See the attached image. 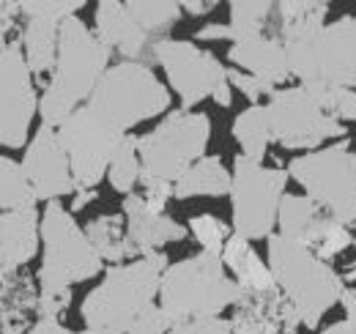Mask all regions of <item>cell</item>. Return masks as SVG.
I'll return each mask as SVG.
<instances>
[{"label": "cell", "mask_w": 356, "mask_h": 334, "mask_svg": "<svg viewBox=\"0 0 356 334\" xmlns=\"http://www.w3.org/2000/svg\"><path fill=\"white\" fill-rule=\"evenodd\" d=\"M113 52L96 39L80 17L58 25V55L44 93L39 96L42 126L58 129L90 99L93 88L110 69Z\"/></svg>", "instance_id": "cell-1"}, {"label": "cell", "mask_w": 356, "mask_h": 334, "mask_svg": "<svg viewBox=\"0 0 356 334\" xmlns=\"http://www.w3.org/2000/svg\"><path fill=\"white\" fill-rule=\"evenodd\" d=\"M170 266L165 252H151L127 263L110 266L104 280L86 296L80 312L86 329L127 334L129 324L159 296V280Z\"/></svg>", "instance_id": "cell-2"}, {"label": "cell", "mask_w": 356, "mask_h": 334, "mask_svg": "<svg viewBox=\"0 0 356 334\" xmlns=\"http://www.w3.org/2000/svg\"><path fill=\"white\" fill-rule=\"evenodd\" d=\"M266 241V266L274 285L296 310L299 324L315 332L323 315L340 301L346 280L332 269V263H323L296 241H288L277 233H271Z\"/></svg>", "instance_id": "cell-3"}, {"label": "cell", "mask_w": 356, "mask_h": 334, "mask_svg": "<svg viewBox=\"0 0 356 334\" xmlns=\"http://www.w3.org/2000/svg\"><path fill=\"white\" fill-rule=\"evenodd\" d=\"M86 107L110 129L129 134L137 124L170 110V90L148 63L121 61L104 72Z\"/></svg>", "instance_id": "cell-4"}, {"label": "cell", "mask_w": 356, "mask_h": 334, "mask_svg": "<svg viewBox=\"0 0 356 334\" xmlns=\"http://www.w3.org/2000/svg\"><path fill=\"white\" fill-rule=\"evenodd\" d=\"M238 293L220 255L197 252L165 269L159 280V307L173 324L189 318H220L238 301Z\"/></svg>", "instance_id": "cell-5"}, {"label": "cell", "mask_w": 356, "mask_h": 334, "mask_svg": "<svg viewBox=\"0 0 356 334\" xmlns=\"http://www.w3.org/2000/svg\"><path fill=\"white\" fill-rule=\"evenodd\" d=\"M39 241L44 244L39 269V293L72 291V285L102 274L104 260L90 247L86 230L60 200H52L39 214Z\"/></svg>", "instance_id": "cell-6"}, {"label": "cell", "mask_w": 356, "mask_h": 334, "mask_svg": "<svg viewBox=\"0 0 356 334\" xmlns=\"http://www.w3.org/2000/svg\"><path fill=\"white\" fill-rule=\"evenodd\" d=\"M211 140V118L197 110H173L148 134L137 137L143 175L176 184L178 178L206 157Z\"/></svg>", "instance_id": "cell-7"}, {"label": "cell", "mask_w": 356, "mask_h": 334, "mask_svg": "<svg viewBox=\"0 0 356 334\" xmlns=\"http://www.w3.org/2000/svg\"><path fill=\"white\" fill-rule=\"evenodd\" d=\"M288 186V170L258 165L247 157L233 159L230 173V209L233 233L247 241H264L277 230V209Z\"/></svg>", "instance_id": "cell-8"}, {"label": "cell", "mask_w": 356, "mask_h": 334, "mask_svg": "<svg viewBox=\"0 0 356 334\" xmlns=\"http://www.w3.org/2000/svg\"><path fill=\"white\" fill-rule=\"evenodd\" d=\"M151 52L181 99V110H192L206 99H214L220 107L233 104V88L225 74L227 66L211 52L200 49L195 42L168 36L151 44Z\"/></svg>", "instance_id": "cell-9"}, {"label": "cell", "mask_w": 356, "mask_h": 334, "mask_svg": "<svg viewBox=\"0 0 356 334\" xmlns=\"http://www.w3.org/2000/svg\"><path fill=\"white\" fill-rule=\"evenodd\" d=\"M266 113L271 143L288 151L310 154V151L323 148L329 140H337V137L348 140V126L326 116L302 85L277 88L268 96Z\"/></svg>", "instance_id": "cell-10"}, {"label": "cell", "mask_w": 356, "mask_h": 334, "mask_svg": "<svg viewBox=\"0 0 356 334\" xmlns=\"http://www.w3.org/2000/svg\"><path fill=\"white\" fill-rule=\"evenodd\" d=\"M55 134H58V143L72 167L74 192L96 189L102 184L113 154L118 151L121 140L127 137V134L110 129L104 121H99L86 104L58 126Z\"/></svg>", "instance_id": "cell-11"}, {"label": "cell", "mask_w": 356, "mask_h": 334, "mask_svg": "<svg viewBox=\"0 0 356 334\" xmlns=\"http://www.w3.org/2000/svg\"><path fill=\"white\" fill-rule=\"evenodd\" d=\"M288 178H293L323 211L340 209L356 200V151L343 140L302 154L288 162Z\"/></svg>", "instance_id": "cell-12"}, {"label": "cell", "mask_w": 356, "mask_h": 334, "mask_svg": "<svg viewBox=\"0 0 356 334\" xmlns=\"http://www.w3.org/2000/svg\"><path fill=\"white\" fill-rule=\"evenodd\" d=\"M39 113V93L19 44L0 49V145H28L31 124Z\"/></svg>", "instance_id": "cell-13"}, {"label": "cell", "mask_w": 356, "mask_h": 334, "mask_svg": "<svg viewBox=\"0 0 356 334\" xmlns=\"http://www.w3.org/2000/svg\"><path fill=\"white\" fill-rule=\"evenodd\" d=\"M19 167H22L28 186L36 195V203H42V200L52 203V200L74 195L72 167L58 143L55 129H49V126L36 129V134L25 145V159L19 162Z\"/></svg>", "instance_id": "cell-14"}, {"label": "cell", "mask_w": 356, "mask_h": 334, "mask_svg": "<svg viewBox=\"0 0 356 334\" xmlns=\"http://www.w3.org/2000/svg\"><path fill=\"white\" fill-rule=\"evenodd\" d=\"M315 66L321 83L356 90V14H346L315 39Z\"/></svg>", "instance_id": "cell-15"}, {"label": "cell", "mask_w": 356, "mask_h": 334, "mask_svg": "<svg viewBox=\"0 0 356 334\" xmlns=\"http://www.w3.org/2000/svg\"><path fill=\"white\" fill-rule=\"evenodd\" d=\"M233 307H236V315L230 318L233 334H296L302 326L296 310L288 304L280 288L255 293L241 291Z\"/></svg>", "instance_id": "cell-16"}, {"label": "cell", "mask_w": 356, "mask_h": 334, "mask_svg": "<svg viewBox=\"0 0 356 334\" xmlns=\"http://www.w3.org/2000/svg\"><path fill=\"white\" fill-rule=\"evenodd\" d=\"M124 222H127V236L132 241L134 252L143 257V255H151V252H159L168 244H176L184 241L189 236L186 225H181L176 219H170L168 214H156L151 211L143 198L132 192L124 198Z\"/></svg>", "instance_id": "cell-17"}, {"label": "cell", "mask_w": 356, "mask_h": 334, "mask_svg": "<svg viewBox=\"0 0 356 334\" xmlns=\"http://www.w3.org/2000/svg\"><path fill=\"white\" fill-rule=\"evenodd\" d=\"M39 211H3L0 214V283L14 277L39 252Z\"/></svg>", "instance_id": "cell-18"}, {"label": "cell", "mask_w": 356, "mask_h": 334, "mask_svg": "<svg viewBox=\"0 0 356 334\" xmlns=\"http://www.w3.org/2000/svg\"><path fill=\"white\" fill-rule=\"evenodd\" d=\"M332 225H334V219L318 203H312L307 195L285 192L280 200V209H277V230L274 233L315 252V247L323 241V236L332 230Z\"/></svg>", "instance_id": "cell-19"}, {"label": "cell", "mask_w": 356, "mask_h": 334, "mask_svg": "<svg viewBox=\"0 0 356 334\" xmlns=\"http://www.w3.org/2000/svg\"><path fill=\"white\" fill-rule=\"evenodd\" d=\"M96 39L110 52H118L124 61H140L145 49H151V39L140 31L124 3L118 0H102L96 3Z\"/></svg>", "instance_id": "cell-20"}, {"label": "cell", "mask_w": 356, "mask_h": 334, "mask_svg": "<svg viewBox=\"0 0 356 334\" xmlns=\"http://www.w3.org/2000/svg\"><path fill=\"white\" fill-rule=\"evenodd\" d=\"M227 61L233 69H241L268 83L271 88H282L291 80L285 49L274 36H252V39L233 42L227 49Z\"/></svg>", "instance_id": "cell-21"}, {"label": "cell", "mask_w": 356, "mask_h": 334, "mask_svg": "<svg viewBox=\"0 0 356 334\" xmlns=\"http://www.w3.org/2000/svg\"><path fill=\"white\" fill-rule=\"evenodd\" d=\"M222 260L225 271H230L233 283L238 285V291H247V293H255V291H271L277 288L274 280H271V271H268L266 260L255 252L252 241L230 233V239L225 241L222 247Z\"/></svg>", "instance_id": "cell-22"}, {"label": "cell", "mask_w": 356, "mask_h": 334, "mask_svg": "<svg viewBox=\"0 0 356 334\" xmlns=\"http://www.w3.org/2000/svg\"><path fill=\"white\" fill-rule=\"evenodd\" d=\"M326 14H329V3H318V0L274 3V39L291 42V39L318 36L326 25Z\"/></svg>", "instance_id": "cell-23"}, {"label": "cell", "mask_w": 356, "mask_h": 334, "mask_svg": "<svg viewBox=\"0 0 356 334\" xmlns=\"http://www.w3.org/2000/svg\"><path fill=\"white\" fill-rule=\"evenodd\" d=\"M230 192V170L222 165L220 157H203L189 167L176 184L173 198L189 200V198H225Z\"/></svg>", "instance_id": "cell-24"}, {"label": "cell", "mask_w": 356, "mask_h": 334, "mask_svg": "<svg viewBox=\"0 0 356 334\" xmlns=\"http://www.w3.org/2000/svg\"><path fill=\"white\" fill-rule=\"evenodd\" d=\"M58 25L55 19L47 17H25V28H22V55L25 63L36 77L52 74L55 66V55H58Z\"/></svg>", "instance_id": "cell-25"}, {"label": "cell", "mask_w": 356, "mask_h": 334, "mask_svg": "<svg viewBox=\"0 0 356 334\" xmlns=\"http://www.w3.org/2000/svg\"><path fill=\"white\" fill-rule=\"evenodd\" d=\"M83 230H86V236H88L90 247L96 250V255L102 260L113 263V266L140 257L134 252L129 236H127L124 214H102V216L90 219Z\"/></svg>", "instance_id": "cell-26"}, {"label": "cell", "mask_w": 356, "mask_h": 334, "mask_svg": "<svg viewBox=\"0 0 356 334\" xmlns=\"http://www.w3.org/2000/svg\"><path fill=\"white\" fill-rule=\"evenodd\" d=\"M233 137L241 145V157L264 165L268 154V143H271V129H268V113L266 104H250L247 110H241L233 121Z\"/></svg>", "instance_id": "cell-27"}, {"label": "cell", "mask_w": 356, "mask_h": 334, "mask_svg": "<svg viewBox=\"0 0 356 334\" xmlns=\"http://www.w3.org/2000/svg\"><path fill=\"white\" fill-rule=\"evenodd\" d=\"M227 8H230L227 28H230L233 42L252 39V36H268V28L274 22V3H268V0H233V3H227Z\"/></svg>", "instance_id": "cell-28"}, {"label": "cell", "mask_w": 356, "mask_h": 334, "mask_svg": "<svg viewBox=\"0 0 356 334\" xmlns=\"http://www.w3.org/2000/svg\"><path fill=\"white\" fill-rule=\"evenodd\" d=\"M124 6L148 39L151 36L162 39V33L170 31L184 14L181 3H176V0H129Z\"/></svg>", "instance_id": "cell-29"}, {"label": "cell", "mask_w": 356, "mask_h": 334, "mask_svg": "<svg viewBox=\"0 0 356 334\" xmlns=\"http://www.w3.org/2000/svg\"><path fill=\"white\" fill-rule=\"evenodd\" d=\"M22 209H36V195L28 186L19 162L0 157V214Z\"/></svg>", "instance_id": "cell-30"}, {"label": "cell", "mask_w": 356, "mask_h": 334, "mask_svg": "<svg viewBox=\"0 0 356 334\" xmlns=\"http://www.w3.org/2000/svg\"><path fill=\"white\" fill-rule=\"evenodd\" d=\"M140 175H143V167H140V157H137V137L127 134L121 140L118 151L110 159L107 178H110V186L127 198V195H132L134 186L140 184Z\"/></svg>", "instance_id": "cell-31"}, {"label": "cell", "mask_w": 356, "mask_h": 334, "mask_svg": "<svg viewBox=\"0 0 356 334\" xmlns=\"http://www.w3.org/2000/svg\"><path fill=\"white\" fill-rule=\"evenodd\" d=\"M310 93V99L326 113L332 116L334 121L346 124V121H354L356 124V90L348 88H334V85L318 83L312 88H305Z\"/></svg>", "instance_id": "cell-32"}, {"label": "cell", "mask_w": 356, "mask_h": 334, "mask_svg": "<svg viewBox=\"0 0 356 334\" xmlns=\"http://www.w3.org/2000/svg\"><path fill=\"white\" fill-rule=\"evenodd\" d=\"M186 230L195 236V241L200 244V250L209 252V255H222L225 241L233 233L230 225L222 222L220 216H214V214H195L186 222Z\"/></svg>", "instance_id": "cell-33"}, {"label": "cell", "mask_w": 356, "mask_h": 334, "mask_svg": "<svg viewBox=\"0 0 356 334\" xmlns=\"http://www.w3.org/2000/svg\"><path fill=\"white\" fill-rule=\"evenodd\" d=\"M83 6H86L83 0H22L19 14L22 17H47V19L63 22L69 17H77V11Z\"/></svg>", "instance_id": "cell-34"}, {"label": "cell", "mask_w": 356, "mask_h": 334, "mask_svg": "<svg viewBox=\"0 0 356 334\" xmlns=\"http://www.w3.org/2000/svg\"><path fill=\"white\" fill-rule=\"evenodd\" d=\"M225 74H227L230 88H236L244 99H250V104H264L261 99H268V96L277 90V88H271V85L264 83V80H258V77H252V74H247V72H241V69H233V66H227Z\"/></svg>", "instance_id": "cell-35"}, {"label": "cell", "mask_w": 356, "mask_h": 334, "mask_svg": "<svg viewBox=\"0 0 356 334\" xmlns=\"http://www.w3.org/2000/svg\"><path fill=\"white\" fill-rule=\"evenodd\" d=\"M170 326H173V321L165 315V310L159 304H148L129 324L127 334H168Z\"/></svg>", "instance_id": "cell-36"}, {"label": "cell", "mask_w": 356, "mask_h": 334, "mask_svg": "<svg viewBox=\"0 0 356 334\" xmlns=\"http://www.w3.org/2000/svg\"><path fill=\"white\" fill-rule=\"evenodd\" d=\"M143 186V203L156 214H165V206L170 203L173 198V184L170 181H162V178H151V175H140V184Z\"/></svg>", "instance_id": "cell-37"}, {"label": "cell", "mask_w": 356, "mask_h": 334, "mask_svg": "<svg viewBox=\"0 0 356 334\" xmlns=\"http://www.w3.org/2000/svg\"><path fill=\"white\" fill-rule=\"evenodd\" d=\"M348 247H354V236H351V230L334 222V225H332V230L323 236V241L315 247L312 255H315V257H321L323 263H329V260H334L337 255H343Z\"/></svg>", "instance_id": "cell-38"}, {"label": "cell", "mask_w": 356, "mask_h": 334, "mask_svg": "<svg viewBox=\"0 0 356 334\" xmlns=\"http://www.w3.org/2000/svg\"><path fill=\"white\" fill-rule=\"evenodd\" d=\"M168 334H233V332H230V321H225V318H189V321L173 324Z\"/></svg>", "instance_id": "cell-39"}, {"label": "cell", "mask_w": 356, "mask_h": 334, "mask_svg": "<svg viewBox=\"0 0 356 334\" xmlns=\"http://www.w3.org/2000/svg\"><path fill=\"white\" fill-rule=\"evenodd\" d=\"M19 14V3H0V49L6 47V36L14 25V17Z\"/></svg>", "instance_id": "cell-40"}, {"label": "cell", "mask_w": 356, "mask_h": 334, "mask_svg": "<svg viewBox=\"0 0 356 334\" xmlns=\"http://www.w3.org/2000/svg\"><path fill=\"white\" fill-rule=\"evenodd\" d=\"M195 36H197L200 42H222V39L233 42V36H230V28H227V25H203Z\"/></svg>", "instance_id": "cell-41"}, {"label": "cell", "mask_w": 356, "mask_h": 334, "mask_svg": "<svg viewBox=\"0 0 356 334\" xmlns=\"http://www.w3.org/2000/svg\"><path fill=\"white\" fill-rule=\"evenodd\" d=\"M337 304H343V310H346V324H351L356 329V285L354 288H343V293H340V301Z\"/></svg>", "instance_id": "cell-42"}, {"label": "cell", "mask_w": 356, "mask_h": 334, "mask_svg": "<svg viewBox=\"0 0 356 334\" xmlns=\"http://www.w3.org/2000/svg\"><path fill=\"white\" fill-rule=\"evenodd\" d=\"M28 334H77V332H72V329L63 326L60 321H36Z\"/></svg>", "instance_id": "cell-43"}, {"label": "cell", "mask_w": 356, "mask_h": 334, "mask_svg": "<svg viewBox=\"0 0 356 334\" xmlns=\"http://www.w3.org/2000/svg\"><path fill=\"white\" fill-rule=\"evenodd\" d=\"M217 8V0H186V3H181V11H186V14H192V17H203V14H209V11H214Z\"/></svg>", "instance_id": "cell-44"}, {"label": "cell", "mask_w": 356, "mask_h": 334, "mask_svg": "<svg viewBox=\"0 0 356 334\" xmlns=\"http://www.w3.org/2000/svg\"><path fill=\"white\" fill-rule=\"evenodd\" d=\"M96 198H99V192H96V189H86V192H74V203H72V214H74V211H83L86 209V206H88V203H93V200H96Z\"/></svg>", "instance_id": "cell-45"}, {"label": "cell", "mask_w": 356, "mask_h": 334, "mask_svg": "<svg viewBox=\"0 0 356 334\" xmlns=\"http://www.w3.org/2000/svg\"><path fill=\"white\" fill-rule=\"evenodd\" d=\"M321 334H356V329L346 321H337V324H329Z\"/></svg>", "instance_id": "cell-46"}, {"label": "cell", "mask_w": 356, "mask_h": 334, "mask_svg": "<svg viewBox=\"0 0 356 334\" xmlns=\"http://www.w3.org/2000/svg\"><path fill=\"white\" fill-rule=\"evenodd\" d=\"M80 334H107V332H99V329H86V332H80Z\"/></svg>", "instance_id": "cell-47"}, {"label": "cell", "mask_w": 356, "mask_h": 334, "mask_svg": "<svg viewBox=\"0 0 356 334\" xmlns=\"http://www.w3.org/2000/svg\"><path fill=\"white\" fill-rule=\"evenodd\" d=\"M354 230H356V228H354ZM354 250H356V236H354Z\"/></svg>", "instance_id": "cell-48"}, {"label": "cell", "mask_w": 356, "mask_h": 334, "mask_svg": "<svg viewBox=\"0 0 356 334\" xmlns=\"http://www.w3.org/2000/svg\"><path fill=\"white\" fill-rule=\"evenodd\" d=\"M354 277H356V274H354Z\"/></svg>", "instance_id": "cell-49"}]
</instances>
